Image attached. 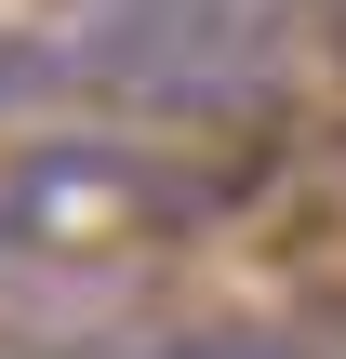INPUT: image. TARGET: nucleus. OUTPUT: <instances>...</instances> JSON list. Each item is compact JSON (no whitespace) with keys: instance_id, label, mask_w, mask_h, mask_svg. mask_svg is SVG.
Listing matches in <instances>:
<instances>
[{"instance_id":"1","label":"nucleus","mask_w":346,"mask_h":359,"mask_svg":"<svg viewBox=\"0 0 346 359\" xmlns=\"http://www.w3.org/2000/svg\"><path fill=\"white\" fill-rule=\"evenodd\" d=\"M93 53H107L120 80H173V93H200V67L253 53V13H240V0H133Z\"/></svg>"},{"instance_id":"3","label":"nucleus","mask_w":346,"mask_h":359,"mask_svg":"<svg viewBox=\"0 0 346 359\" xmlns=\"http://www.w3.org/2000/svg\"><path fill=\"white\" fill-rule=\"evenodd\" d=\"M147 359H307V346H293V333H240V320H227V333H173V346H147Z\"/></svg>"},{"instance_id":"2","label":"nucleus","mask_w":346,"mask_h":359,"mask_svg":"<svg viewBox=\"0 0 346 359\" xmlns=\"http://www.w3.org/2000/svg\"><path fill=\"white\" fill-rule=\"evenodd\" d=\"M53 80H67V67H53V53H40L27 27H0V120H13V107H40Z\"/></svg>"}]
</instances>
